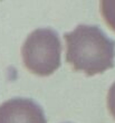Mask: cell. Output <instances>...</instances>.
Listing matches in <instances>:
<instances>
[{"instance_id":"1","label":"cell","mask_w":115,"mask_h":123,"mask_svg":"<svg viewBox=\"0 0 115 123\" xmlns=\"http://www.w3.org/2000/svg\"><path fill=\"white\" fill-rule=\"evenodd\" d=\"M66 40V62L77 72L87 76L101 74L114 67L115 42L98 26L78 25L64 35Z\"/></svg>"},{"instance_id":"2","label":"cell","mask_w":115,"mask_h":123,"mask_svg":"<svg viewBox=\"0 0 115 123\" xmlns=\"http://www.w3.org/2000/svg\"><path fill=\"white\" fill-rule=\"evenodd\" d=\"M21 54L24 64L31 73L51 75L61 66V43L57 31L51 28L35 29L26 38Z\"/></svg>"},{"instance_id":"3","label":"cell","mask_w":115,"mask_h":123,"mask_svg":"<svg viewBox=\"0 0 115 123\" xmlns=\"http://www.w3.org/2000/svg\"><path fill=\"white\" fill-rule=\"evenodd\" d=\"M0 123H46V117L32 100L15 97L0 104Z\"/></svg>"},{"instance_id":"4","label":"cell","mask_w":115,"mask_h":123,"mask_svg":"<svg viewBox=\"0 0 115 123\" xmlns=\"http://www.w3.org/2000/svg\"><path fill=\"white\" fill-rule=\"evenodd\" d=\"M101 12L106 24L115 31V0L101 1Z\"/></svg>"},{"instance_id":"5","label":"cell","mask_w":115,"mask_h":123,"mask_svg":"<svg viewBox=\"0 0 115 123\" xmlns=\"http://www.w3.org/2000/svg\"><path fill=\"white\" fill-rule=\"evenodd\" d=\"M107 107L115 119V82L109 87V93H107Z\"/></svg>"}]
</instances>
